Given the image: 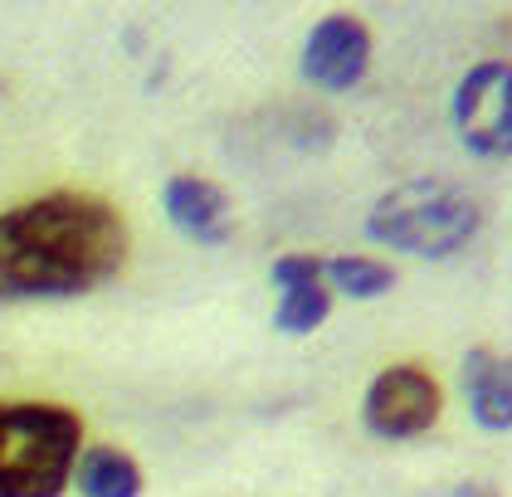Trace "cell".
Returning <instances> with one entry per match:
<instances>
[{
	"label": "cell",
	"mask_w": 512,
	"mask_h": 497,
	"mask_svg": "<svg viewBox=\"0 0 512 497\" xmlns=\"http://www.w3.org/2000/svg\"><path fill=\"white\" fill-rule=\"evenodd\" d=\"M69 483L79 488V497H142V468L127 449L98 444V449L79 454Z\"/></svg>",
	"instance_id": "cell-9"
},
{
	"label": "cell",
	"mask_w": 512,
	"mask_h": 497,
	"mask_svg": "<svg viewBox=\"0 0 512 497\" xmlns=\"http://www.w3.org/2000/svg\"><path fill=\"white\" fill-rule=\"evenodd\" d=\"M83 420L64 405H0V497H59L74 478Z\"/></svg>",
	"instance_id": "cell-3"
},
{
	"label": "cell",
	"mask_w": 512,
	"mask_h": 497,
	"mask_svg": "<svg viewBox=\"0 0 512 497\" xmlns=\"http://www.w3.org/2000/svg\"><path fill=\"white\" fill-rule=\"evenodd\" d=\"M483 230V210L469 191L415 176L400 181L386 195H376L371 215H366V239L395 249V254H415V259H449Z\"/></svg>",
	"instance_id": "cell-2"
},
{
	"label": "cell",
	"mask_w": 512,
	"mask_h": 497,
	"mask_svg": "<svg viewBox=\"0 0 512 497\" xmlns=\"http://www.w3.org/2000/svg\"><path fill=\"white\" fill-rule=\"evenodd\" d=\"M161 210L176 230L196 244H225L235 234V205L205 176H171L161 186Z\"/></svg>",
	"instance_id": "cell-7"
},
{
	"label": "cell",
	"mask_w": 512,
	"mask_h": 497,
	"mask_svg": "<svg viewBox=\"0 0 512 497\" xmlns=\"http://www.w3.org/2000/svg\"><path fill=\"white\" fill-rule=\"evenodd\" d=\"M332 317V293L327 283H303V288H278L274 327L283 337H308Z\"/></svg>",
	"instance_id": "cell-11"
},
{
	"label": "cell",
	"mask_w": 512,
	"mask_h": 497,
	"mask_svg": "<svg viewBox=\"0 0 512 497\" xmlns=\"http://www.w3.org/2000/svg\"><path fill=\"white\" fill-rule=\"evenodd\" d=\"M464 395H469V415L488 434H508L512 429V356L493 346H473L464 356Z\"/></svg>",
	"instance_id": "cell-8"
},
{
	"label": "cell",
	"mask_w": 512,
	"mask_h": 497,
	"mask_svg": "<svg viewBox=\"0 0 512 497\" xmlns=\"http://www.w3.org/2000/svg\"><path fill=\"white\" fill-rule=\"evenodd\" d=\"M269 278H274L278 288H303V283H322V259H317V254H283V259H274Z\"/></svg>",
	"instance_id": "cell-12"
},
{
	"label": "cell",
	"mask_w": 512,
	"mask_h": 497,
	"mask_svg": "<svg viewBox=\"0 0 512 497\" xmlns=\"http://www.w3.org/2000/svg\"><path fill=\"white\" fill-rule=\"evenodd\" d=\"M371 69V30L356 15H322L303 39V78L322 93H352Z\"/></svg>",
	"instance_id": "cell-6"
},
{
	"label": "cell",
	"mask_w": 512,
	"mask_h": 497,
	"mask_svg": "<svg viewBox=\"0 0 512 497\" xmlns=\"http://www.w3.org/2000/svg\"><path fill=\"white\" fill-rule=\"evenodd\" d=\"M444 497H498L488 483H459V488H449Z\"/></svg>",
	"instance_id": "cell-13"
},
{
	"label": "cell",
	"mask_w": 512,
	"mask_h": 497,
	"mask_svg": "<svg viewBox=\"0 0 512 497\" xmlns=\"http://www.w3.org/2000/svg\"><path fill=\"white\" fill-rule=\"evenodd\" d=\"M322 283H327V293H347L356 303H371V298L391 293L395 268L381 259H361V254H337V259H322Z\"/></svg>",
	"instance_id": "cell-10"
},
{
	"label": "cell",
	"mask_w": 512,
	"mask_h": 497,
	"mask_svg": "<svg viewBox=\"0 0 512 497\" xmlns=\"http://www.w3.org/2000/svg\"><path fill=\"white\" fill-rule=\"evenodd\" d=\"M127 264L118 205L88 191H49L0 210V303L83 298Z\"/></svg>",
	"instance_id": "cell-1"
},
{
	"label": "cell",
	"mask_w": 512,
	"mask_h": 497,
	"mask_svg": "<svg viewBox=\"0 0 512 497\" xmlns=\"http://www.w3.org/2000/svg\"><path fill=\"white\" fill-rule=\"evenodd\" d=\"M454 132L469 156L508 161L512 156V59H483L454 88Z\"/></svg>",
	"instance_id": "cell-4"
},
{
	"label": "cell",
	"mask_w": 512,
	"mask_h": 497,
	"mask_svg": "<svg viewBox=\"0 0 512 497\" xmlns=\"http://www.w3.org/2000/svg\"><path fill=\"white\" fill-rule=\"evenodd\" d=\"M444 410V390L425 366L415 361H395L386 371H376V381L361 395V424L376 439H420L439 424Z\"/></svg>",
	"instance_id": "cell-5"
}]
</instances>
